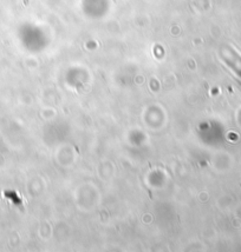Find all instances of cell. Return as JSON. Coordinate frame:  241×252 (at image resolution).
<instances>
[{"mask_svg":"<svg viewBox=\"0 0 241 252\" xmlns=\"http://www.w3.org/2000/svg\"><path fill=\"white\" fill-rule=\"evenodd\" d=\"M231 66L233 67V71L238 74V77L241 79V59L237 58V61L234 63H232Z\"/></svg>","mask_w":241,"mask_h":252,"instance_id":"obj_1","label":"cell"}]
</instances>
